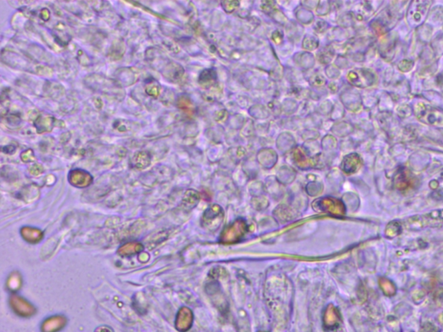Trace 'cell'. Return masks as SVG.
<instances>
[{
	"label": "cell",
	"instance_id": "cell-6",
	"mask_svg": "<svg viewBox=\"0 0 443 332\" xmlns=\"http://www.w3.org/2000/svg\"><path fill=\"white\" fill-rule=\"evenodd\" d=\"M143 249V246L141 243L138 242H130L127 243L126 245L122 246V248L119 250V254H121L122 256H128L133 253H138Z\"/></svg>",
	"mask_w": 443,
	"mask_h": 332
},
{
	"label": "cell",
	"instance_id": "cell-10",
	"mask_svg": "<svg viewBox=\"0 0 443 332\" xmlns=\"http://www.w3.org/2000/svg\"><path fill=\"white\" fill-rule=\"evenodd\" d=\"M258 332H265V331H258Z\"/></svg>",
	"mask_w": 443,
	"mask_h": 332
},
{
	"label": "cell",
	"instance_id": "cell-3",
	"mask_svg": "<svg viewBox=\"0 0 443 332\" xmlns=\"http://www.w3.org/2000/svg\"><path fill=\"white\" fill-rule=\"evenodd\" d=\"M12 307L15 313L21 317H31L35 313L34 307L29 304L23 298L18 297H13L12 298Z\"/></svg>",
	"mask_w": 443,
	"mask_h": 332
},
{
	"label": "cell",
	"instance_id": "cell-2",
	"mask_svg": "<svg viewBox=\"0 0 443 332\" xmlns=\"http://www.w3.org/2000/svg\"><path fill=\"white\" fill-rule=\"evenodd\" d=\"M67 324V319L62 316H53L43 321L41 326L42 332H58Z\"/></svg>",
	"mask_w": 443,
	"mask_h": 332
},
{
	"label": "cell",
	"instance_id": "cell-9",
	"mask_svg": "<svg viewBox=\"0 0 443 332\" xmlns=\"http://www.w3.org/2000/svg\"><path fill=\"white\" fill-rule=\"evenodd\" d=\"M95 332H114L113 329L111 327L107 326V325H102V326L97 327Z\"/></svg>",
	"mask_w": 443,
	"mask_h": 332
},
{
	"label": "cell",
	"instance_id": "cell-5",
	"mask_svg": "<svg viewBox=\"0 0 443 332\" xmlns=\"http://www.w3.org/2000/svg\"><path fill=\"white\" fill-rule=\"evenodd\" d=\"M71 183L75 186H78L80 188L86 187L88 184H90L92 182V178L89 174L83 171H73L71 172V175L68 176Z\"/></svg>",
	"mask_w": 443,
	"mask_h": 332
},
{
	"label": "cell",
	"instance_id": "cell-8",
	"mask_svg": "<svg viewBox=\"0 0 443 332\" xmlns=\"http://www.w3.org/2000/svg\"><path fill=\"white\" fill-rule=\"evenodd\" d=\"M22 234L29 242H36L42 238V234L41 231L35 228H25L22 230Z\"/></svg>",
	"mask_w": 443,
	"mask_h": 332
},
{
	"label": "cell",
	"instance_id": "cell-7",
	"mask_svg": "<svg viewBox=\"0 0 443 332\" xmlns=\"http://www.w3.org/2000/svg\"><path fill=\"white\" fill-rule=\"evenodd\" d=\"M359 159L360 158H359V155L355 154V153L345 156L344 160L342 162V169H344V172H347L348 170L350 168V165H353V167L357 170L358 165H359Z\"/></svg>",
	"mask_w": 443,
	"mask_h": 332
},
{
	"label": "cell",
	"instance_id": "cell-1",
	"mask_svg": "<svg viewBox=\"0 0 443 332\" xmlns=\"http://www.w3.org/2000/svg\"><path fill=\"white\" fill-rule=\"evenodd\" d=\"M193 324V313L192 310L183 307L178 311L176 316L175 327L179 332H186L192 328Z\"/></svg>",
	"mask_w": 443,
	"mask_h": 332
},
{
	"label": "cell",
	"instance_id": "cell-4",
	"mask_svg": "<svg viewBox=\"0 0 443 332\" xmlns=\"http://www.w3.org/2000/svg\"><path fill=\"white\" fill-rule=\"evenodd\" d=\"M340 324V317L336 310L328 307L323 316V326L328 330L336 329Z\"/></svg>",
	"mask_w": 443,
	"mask_h": 332
}]
</instances>
